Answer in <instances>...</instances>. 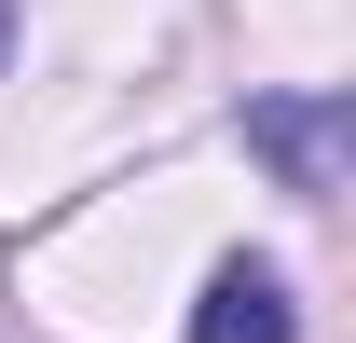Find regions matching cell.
<instances>
[{
  "instance_id": "obj_1",
  "label": "cell",
  "mask_w": 356,
  "mask_h": 343,
  "mask_svg": "<svg viewBox=\"0 0 356 343\" xmlns=\"http://www.w3.org/2000/svg\"><path fill=\"white\" fill-rule=\"evenodd\" d=\"M247 151H261L288 192H343L356 110H343V96H261V110H247Z\"/></svg>"
},
{
  "instance_id": "obj_2",
  "label": "cell",
  "mask_w": 356,
  "mask_h": 343,
  "mask_svg": "<svg viewBox=\"0 0 356 343\" xmlns=\"http://www.w3.org/2000/svg\"><path fill=\"white\" fill-rule=\"evenodd\" d=\"M192 343H302L288 275H274V261H220V275H206V302H192Z\"/></svg>"
}]
</instances>
